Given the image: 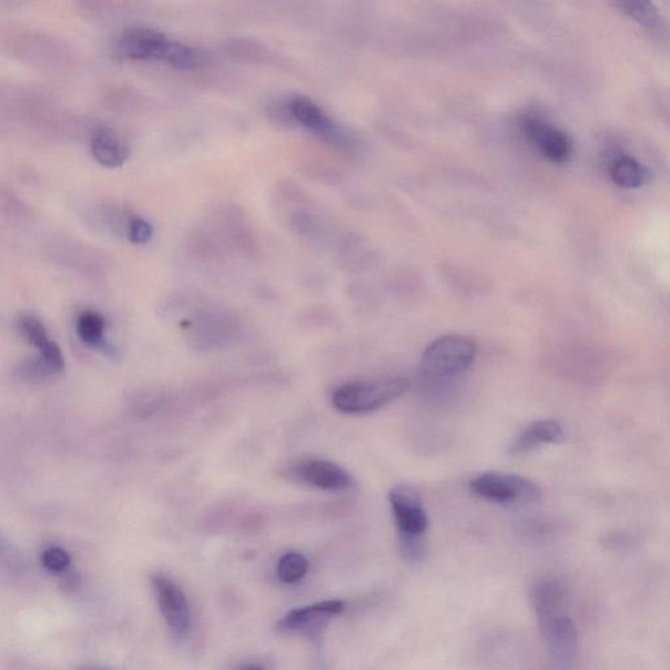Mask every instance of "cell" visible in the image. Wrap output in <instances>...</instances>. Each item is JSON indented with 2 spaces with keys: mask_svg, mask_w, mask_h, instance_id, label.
Returning <instances> with one entry per match:
<instances>
[{
  "mask_svg": "<svg viewBox=\"0 0 670 670\" xmlns=\"http://www.w3.org/2000/svg\"><path fill=\"white\" fill-rule=\"evenodd\" d=\"M410 388L406 377H392L377 382H354L334 390L332 404L341 413H370L387 406Z\"/></svg>",
  "mask_w": 670,
  "mask_h": 670,
  "instance_id": "cell-1",
  "label": "cell"
},
{
  "mask_svg": "<svg viewBox=\"0 0 670 670\" xmlns=\"http://www.w3.org/2000/svg\"><path fill=\"white\" fill-rule=\"evenodd\" d=\"M184 324L189 346L201 353L229 346L243 327L235 312L223 308H201Z\"/></svg>",
  "mask_w": 670,
  "mask_h": 670,
  "instance_id": "cell-2",
  "label": "cell"
},
{
  "mask_svg": "<svg viewBox=\"0 0 670 670\" xmlns=\"http://www.w3.org/2000/svg\"><path fill=\"white\" fill-rule=\"evenodd\" d=\"M476 356L475 341L458 334L444 335L434 341L422 355V374L435 380L456 377L471 367Z\"/></svg>",
  "mask_w": 670,
  "mask_h": 670,
  "instance_id": "cell-3",
  "label": "cell"
},
{
  "mask_svg": "<svg viewBox=\"0 0 670 670\" xmlns=\"http://www.w3.org/2000/svg\"><path fill=\"white\" fill-rule=\"evenodd\" d=\"M565 609L559 608L537 616L551 664L557 669L572 668L579 651L577 626L566 615Z\"/></svg>",
  "mask_w": 670,
  "mask_h": 670,
  "instance_id": "cell-4",
  "label": "cell"
},
{
  "mask_svg": "<svg viewBox=\"0 0 670 670\" xmlns=\"http://www.w3.org/2000/svg\"><path fill=\"white\" fill-rule=\"evenodd\" d=\"M470 490L478 497L502 505H534L541 490L530 479L502 473H485L470 480Z\"/></svg>",
  "mask_w": 670,
  "mask_h": 670,
  "instance_id": "cell-5",
  "label": "cell"
},
{
  "mask_svg": "<svg viewBox=\"0 0 670 670\" xmlns=\"http://www.w3.org/2000/svg\"><path fill=\"white\" fill-rule=\"evenodd\" d=\"M389 502L399 537H422L428 528V516L415 487L399 484L389 493Z\"/></svg>",
  "mask_w": 670,
  "mask_h": 670,
  "instance_id": "cell-6",
  "label": "cell"
},
{
  "mask_svg": "<svg viewBox=\"0 0 670 670\" xmlns=\"http://www.w3.org/2000/svg\"><path fill=\"white\" fill-rule=\"evenodd\" d=\"M177 41L148 28H133L123 33L120 52L133 61H156L171 64Z\"/></svg>",
  "mask_w": 670,
  "mask_h": 670,
  "instance_id": "cell-7",
  "label": "cell"
},
{
  "mask_svg": "<svg viewBox=\"0 0 670 670\" xmlns=\"http://www.w3.org/2000/svg\"><path fill=\"white\" fill-rule=\"evenodd\" d=\"M151 582L168 628L177 639L185 638L191 629V609L185 593L164 575H154Z\"/></svg>",
  "mask_w": 670,
  "mask_h": 670,
  "instance_id": "cell-8",
  "label": "cell"
},
{
  "mask_svg": "<svg viewBox=\"0 0 670 670\" xmlns=\"http://www.w3.org/2000/svg\"><path fill=\"white\" fill-rule=\"evenodd\" d=\"M520 126L524 135L542 154L556 164H565L572 154V143L565 131L534 115L522 116Z\"/></svg>",
  "mask_w": 670,
  "mask_h": 670,
  "instance_id": "cell-9",
  "label": "cell"
},
{
  "mask_svg": "<svg viewBox=\"0 0 670 670\" xmlns=\"http://www.w3.org/2000/svg\"><path fill=\"white\" fill-rule=\"evenodd\" d=\"M346 603L344 601L331 600L294 609L281 619L278 628L284 632H297L317 637L334 617L344 613Z\"/></svg>",
  "mask_w": 670,
  "mask_h": 670,
  "instance_id": "cell-10",
  "label": "cell"
},
{
  "mask_svg": "<svg viewBox=\"0 0 670 670\" xmlns=\"http://www.w3.org/2000/svg\"><path fill=\"white\" fill-rule=\"evenodd\" d=\"M288 113L304 129L311 131L319 140L344 148L347 144V138L337 123L327 115L322 108L313 103L309 99L295 98L288 103Z\"/></svg>",
  "mask_w": 670,
  "mask_h": 670,
  "instance_id": "cell-11",
  "label": "cell"
},
{
  "mask_svg": "<svg viewBox=\"0 0 670 670\" xmlns=\"http://www.w3.org/2000/svg\"><path fill=\"white\" fill-rule=\"evenodd\" d=\"M21 338L39 352V358L53 376L61 375L65 368L64 356L60 346L50 338L47 326L39 317L24 315L18 319Z\"/></svg>",
  "mask_w": 670,
  "mask_h": 670,
  "instance_id": "cell-12",
  "label": "cell"
},
{
  "mask_svg": "<svg viewBox=\"0 0 670 670\" xmlns=\"http://www.w3.org/2000/svg\"><path fill=\"white\" fill-rule=\"evenodd\" d=\"M294 475L305 485L324 491H345L354 479L339 465L326 460H307L295 466Z\"/></svg>",
  "mask_w": 670,
  "mask_h": 670,
  "instance_id": "cell-13",
  "label": "cell"
},
{
  "mask_svg": "<svg viewBox=\"0 0 670 670\" xmlns=\"http://www.w3.org/2000/svg\"><path fill=\"white\" fill-rule=\"evenodd\" d=\"M91 152L94 160L108 170H115L128 162L130 149L122 136L111 128H99L91 140Z\"/></svg>",
  "mask_w": 670,
  "mask_h": 670,
  "instance_id": "cell-14",
  "label": "cell"
},
{
  "mask_svg": "<svg viewBox=\"0 0 670 670\" xmlns=\"http://www.w3.org/2000/svg\"><path fill=\"white\" fill-rule=\"evenodd\" d=\"M564 439V428L556 420H537L516 436L509 454L522 456L548 444H557Z\"/></svg>",
  "mask_w": 670,
  "mask_h": 670,
  "instance_id": "cell-15",
  "label": "cell"
},
{
  "mask_svg": "<svg viewBox=\"0 0 670 670\" xmlns=\"http://www.w3.org/2000/svg\"><path fill=\"white\" fill-rule=\"evenodd\" d=\"M619 12L651 33L666 31V20L652 0H610Z\"/></svg>",
  "mask_w": 670,
  "mask_h": 670,
  "instance_id": "cell-16",
  "label": "cell"
},
{
  "mask_svg": "<svg viewBox=\"0 0 670 670\" xmlns=\"http://www.w3.org/2000/svg\"><path fill=\"white\" fill-rule=\"evenodd\" d=\"M610 176L615 184L625 189H638L650 181L651 173L638 160L623 155L610 164Z\"/></svg>",
  "mask_w": 670,
  "mask_h": 670,
  "instance_id": "cell-17",
  "label": "cell"
},
{
  "mask_svg": "<svg viewBox=\"0 0 670 670\" xmlns=\"http://www.w3.org/2000/svg\"><path fill=\"white\" fill-rule=\"evenodd\" d=\"M75 329L79 339L82 341L84 345L94 348H105L106 352L111 349V346H106L105 317L101 315L100 312L87 309L80 313L77 318Z\"/></svg>",
  "mask_w": 670,
  "mask_h": 670,
  "instance_id": "cell-18",
  "label": "cell"
},
{
  "mask_svg": "<svg viewBox=\"0 0 670 670\" xmlns=\"http://www.w3.org/2000/svg\"><path fill=\"white\" fill-rule=\"evenodd\" d=\"M308 570V559L301 552H287L280 559L278 568H276L280 579L286 585H295L303 580Z\"/></svg>",
  "mask_w": 670,
  "mask_h": 670,
  "instance_id": "cell-19",
  "label": "cell"
},
{
  "mask_svg": "<svg viewBox=\"0 0 670 670\" xmlns=\"http://www.w3.org/2000/svg\"><path fill=\"white\" fill-rule=\"evenodd\" d=\"M0 209H2L3 215L11 221L27 222L33 217L31 207L24 201H21L12 189L6 185L0 189Z\"/></svg>",
  "mask_w": 670,
  "mask_h": 670,
  "instance_id": "cell-20",
  "label": "cell"
},
{
  "mask_svg": "<svg viewBox=\"0 0 670 670\" xmlns=\"http://www.w3.org/2000/svg\"><path fill=\"white\" fill-rule=\"evenodd\" d=\"M125 236L131 244L145 245L154 237V227L144 217L133 214L129 217Z\"/></svg>",
  "mask_w": 670,
  "mask_h": 670,
  "instance_id": "cell-21",
  "label": "cell"
},
{
  "mask_svg": "<svg viewBox=\"0 0 670 670\" xmlns=\"http://www.w3.org/2000/svg\"><path fill=\"white\" fill-rule=\"evenodd\" d=\"M200 298L192 294L177 293L166 298L162 309L170 316H180L195 309Z\"/></svg>",
  "mask_w": 670,
  "mask_h": 670,
  "instance_id": "cell-22",
  "label": "cell"
},
{
  "mask_svg": "<svg viewBox=\"0 0 670 670\" xmlns=\"http://www.w3.org/2000/svg\"><path fill=\"white\" fill-rule=\"evenodd\" d=\"M41 562L49 571L63 572L68 570L71 564V558L68 551L61 548H49L42 552Z\"/></svg>",
  "mask_w": 670,
  "mask_h": 670,
  "instance_id": "cell-23",
  "label": "cell"
}]
</instances>
